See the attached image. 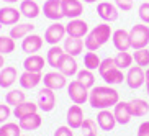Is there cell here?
<instances>
[{
    "label": "cell",
    "mask_w": 149,
    "mask_h": 136,
    "mask_svg": "<svg viewBox=\"0 0 149 136\" xmlns=\"http://www.w3.org/2000/svg\"><path fill=\"white\" fill-rule=\"evenodd\" d=\"M41 12L51 22H59L61 18H64L61 0H46L43 5V8H41Z\"/></svg>",
    "instance_id": "12"
},
{
    "label": "cell",
    "mask_w": 149,
    "mask_h": 136,
    "mask_svg": "<svg viewBox=\"0 0 149 136\" xmlns=\"http://www.w3.org/2000/svg\"><path fill=\"white\" fill-rule=\"evenodd\" d=\"M125 82L128 84V87L136 90V89L143 87V84L146 82V70L141 66H131L126 72V79Z\"/></svg>",
    "instance_id": "6"
},
{
    "label": "cell",
    "mask_w": 149,
    "mask_h": 136,
    "mask_svg": "<svg viewBox=\"0 0 149 136\" xmlns=\"http://www.w3.org/2000/svg\"><path fill=\"white\" fill-rule=\"evenodd\" d=\"M115 5H116L118 10H121V12H130V10L133 8L134 2H133V0H115Z\"/></svg>",
    "instance_id": "42"
},
{
    "label": "cell",
    "mask_w": 149,
    "mask_h": 136,
    "mask_svg": "<svg viewBox=\"0 0 149 136\" xmlns=\"http://www.w3.org/2000/svg\"><path fill=\"white\" fill-rule=\"evenodd\" d=\"M62 48H64L66 54H70V56L75 57V56H79V54H82L85 44H84V40H80V38H70V36H66Z\"/></svg>",
    "instance_id": "23"
},
{
    "label": "cell",
    "mask_w": 149,
    "mask_h": 136,
    "mask_svg": "<svg viewBox=\"0 0 149 136\" xmlns=\"http://www.w3.org/2000/svg\"><path fill=\"white\" fill-rule=\"evenodd\" d=\"M61 5H62V13H64V17L69 18V20L80 18V15L84 13L82 0H61Z\"/></svg>",
    "instance_id": "14"
},
{
    "label": "cell",
    "mask_w": 149,
    "mask_h": 136,
    "mask_svg": "<svg viewBox=\"0 0 149 136\" xmlns=\"http://www.w3.org/2000/svg\"><path fill=\"white\" fill-rule=\"evenodd\" d=\"M92 2H93V3H95V2H98V0H92Z\"/></svg>",
    "instance_id": "49"
},
{
    "label": "cell",
    "mask_w": 149,
    "mask_h": 136,
    "mask_svg": "<svg viewBox=\"0 0 149 136\" xmlns=\"http://www.w3.org/2000/svg\"><path fill=\"white\" fill-rule=\"evenodd\" d=\"M64 56H66L64 48H61L59 44L51 46V48L48 49V53H46V62H48V66H51L53 69H57Z\"/></svg>",
    "instance_id": "24"
},
{
    "label": "cell",
    "mask_w": 149,
    "mask_h": 136,
    "mask_svg": "<svg viewBox=\"0 0 149 136\" xmlns=\"http://www.w3.org/2000/svg\"><path fill=\"white\" fill-rule=\"evenodd\" d=\"M66 25H62L61 22H54L51 23L48 28H46V31H44V41L48 44H51V46H56V44H59L61 41L66 40Z\"/></svg>",
    "instance_id": "5"
},
{
    "label": "cell",
    "mask_w": 149,
    "mask_h": 136,
    "mask_svg": "<svg viewBox=\"0 0 149 136\" xmlns=\"http://www.w3.org/2000/svg\"><path fill=\"white\" fill-rule=\"evenodd\" d=\"M57 70L62 72L66 77H74V75H77V72H79V64H77L74 56L66 54V56L62 57V61H61V64H59V67H57Z\"/></svg>",
    "instance_id": "20"
},
{
    "label": "cell",
    "mask_w": 149,
    "mask_h": 136,
    "mask_svg": "<svg viewBox=\"0 0 149 136\" xmlns=\"http://www.w3.org/2000/svg\"><path fill=\"white\" fill-rule=\"evenodd\" d=\"M111 35H113V31H111L110 23H100V25L93 27L92 30L88 31V35L85 36V40H84L85 49L87 51H97V49H100L107 41H110Z\"/></svg>",
    "instance_id": "2"
},
{
    "label": "cell",
    "mask_w": 149,
    "mask_h": 136,
    "mask_svg": "<svg viewBox=\"0 0 149 136\" xmlns=\"http://www.w3.org/2000/svg\"><path fill=\"white\" fill-rule=\"evenodd\" d=\"M133 59H134L136 66H141V67H149V49H148V48L134 49Z\"/></svg>",
    "instance_id": "36"
},
{
    "label": "cell",
    "mask_w": 149,
    "mask_h": 136,
    "mask_svg": "<svg viewBox=\"0 0 149 136\" xmlns=\"http://www.w3.org/2000/svg\"><path fill=\"white\" fill-rule=\"evenodd\" d=\"M43 84L44 87L51 89V90H61L67 85V77L59 70H51V72H46L43 75Z\"/></svg>",
    "instance_id": "7"
},
{
    "label": "cell",
    "mask_w": 149,
    "mask_h": 136,
    "mask_svg": "<svg viewBox=\"0 0 149 136\" xmlns=\"http://www.w3.org/2000/svg\"><path fill=\"white\" fill-rule=\"evenodd\" d=\"M113 67H116V64H115V57H105V59H102V64L100 67H98V74H105L107 70L113 69Z\"/></svg>",
    "instance_id": "41"
},
{
    "label": "cell",
    "mask_w": 149,
    "mask_h": 136,
    "mask_svg": "<svg viewBox=\"0 0 149 136\" xmlns=\"http://www.w3.org/2000/svg\"><path fill=\"white\" fill-rule=\"evenodd\" d=\"M18 80V70L13 66H5L0 69V87L2 89H10L15 82Z\"/></svg>",
    "instance_id": "21"
},
{
    "label": "cell",
    "mask_w": 149,
    "mask_h": 136,
    "mask_svg": "<svg viewBox=\"0 0 149 136\" xmlns=\"http://www.w3.org/2000/svg\"><path fill=\"white\" fill-rule=\"evenodd\" d=\"M43 43H44V40L40 35L31 33V35H28L26 38L22 40V49H23V53H26V54H36L43 48Z\"/></svg>",
    "instance_id": "15"
},
{
    "label": "cell",
    "mask_w": 149,
    "mask_h": 136,
    "mask_svg": "<svg viewBox=\"0 0 149 136\" xmlns=\"http://www.w3.org/2000/svg\"><path fill=\"white\" fill-rule=\"evenodd\" d=\"M102 64V59L98 57V54L95 51H87L84 54V67L88 70H98Z\"/></svg>",
    "instance_id": "33"
},
{
    "label": "cell",
    "mask_w": 149,
    "mask_h": 136,
    "mask_svg": "<svg viewBox=\"0 0 149 136\" xmlns=\"http://www.w3.org/2000/svg\"><path fill=\"white\" fill-rule=\"evenodd\" d=\"M97 125L103 131H111L118 123L115 120L113 112H110V110H98V113H97Z\"/></svg>",
    "instance_id": "19"
},
{
    "label": "cell",
    "mask_w": 149,
    "mask_h": 136,
    "mask_svg": "<svg viewBox=\"0 0 149 136\" xmlns=\"http://www.w3.org/2000/svg\"><path fill=\"white\" fill-rule=\"evenodd\" d=\"M15 48H17L15 46V40L12 36H5V35L0 36V54L7 56V54L13 53Z\"/></svg>",
    "instance_id": "38"
},
{
    "label": "cell",
    "mask_w": 149,
    "mask_h": 136,
    "mask_svg": "<svg viewBox=\"0 0 149 136\" xmlns=\"http://www.w3.org/2000/svg\"><path fill=\"white\" fill-rule=\"evenodd\" d=\"M120 102V93L111 85H97L90 89L88 93V103L95 110H108Z\"/></svg>",
    "instance_id": "1"
},
{
    "label": "cell",
    "mask_w": 149,
    "mask_h": 136,
    "mask_svg": "<svg viewBox=\"0 0 149 136\" xmlns=\"http://www.w3.org/2000/svg\"><path fill=\"white\" fill-rule=\"evenodd\" d=\"M18 125L22 128L23 131H35L43 125V118H41L40 113H31L25 118H20L18 120Z\"/></svg>",
    "instance_id": "26"
},
{
    "label": "cell",
    "mask_w": 149,
    "mask_h": 136,
    "mask_svg": "<svg viewBox=\"0 0 149 136\" xmlns=\"http://www.w3.org/2000/svg\"><path fill=\"white\" fill-rule=\"evenodd\" d=\"M77 80H79L80 84H82L84 87H87L88 90L90 89L95 87V75H93V70H88V69H80L79 72H77Z\"/></svg>",
    "instance_id": "32"
},
{
    "label": "cell",
    "mask_w": 149,
    "mask_h": 136,
    "mask_svg": "<svg viewBox=\"0 0 149 136\" xmlns=\"http://www.w3.org/2000/svg\"><path fill=\"white\" fill-rule=\"evenodd\" d=\"M2 2H5V3L12 5V3H17V2H20V0H2Z\"/></svg>",
    "instance_id": "47"
},
{
    "label": "cell",
    "mask_w": 149,
    "mask_h": 136,
    "mask_svg": "<svg viewBox=\"0 0 149 136\" xmlns=\"http://www.w3.org/2000/svg\"><path fill=\"white\" fill-rule=\"evenodd\" d=\"M23 102H26V93L23 92V90H18V89H12V90H8L7 92V95H5V103L10 107H17L20 105V103H23Z\"/></svg>",
    "instance_id": "31"
},
{
    "label": "cell",
    "mask_w": 149,
    "mask_h": 136,
    "mask_svg": "<svg viewBox=\"0 0 149 136\" xmlns=\"http://www.w3.org/2000/svg\"><path fill=\"white\" fill-rule=\"evenodd\" d=\"M97 13H98V17L105 23H111V22H116L118 20L120 10L111 2H98V5H97Z\"/></svg>",
    "instance_id": "9"
},
{
    "label": "cell",
    "mask_w": 149,
    "mask_h": 136,
    "mask_svg": "<svg viewBox=\"0 0 149 136\" xmlns=\"http://www.w3.org/2000/svg\"><path fill=\"white\" fill-rule=\"evenodd\" d=\"M35 31V25L33 23H17L13 27H10L8 36H12L13 40H23L28 35H31Z\"/></svg>",
    "instance_id": "27"
},
{
    "label": "cell",
    "mask_w": 149,
    "mask_h": 136,
    "mask_svg": "<svg viewBox=\"0 0 149 136\" xmlns=\"http://www.w3.org/2000/svg\"><path fill=\"white\" fill-rule=\"evenodd\" d=\"M130 38H131V48L141 49L148 48L149 44V27L146 23H136L130 30Z\"/></svg>",
    "instance_id": "3"
},
{
    "label": "cell",
    "mask_w": 149,
    "mask_h": 136,
    "mask_svg": "<svg viewBox=\"0 0 149 136\" xmlns=\"http://www.w3.org/2000/svg\"><path fill=\"white\" fill-rule=\"evenodd\" d=\"M18 82L22 85L23 90H31L40 85V82H43V74L41 72H30V70H25L20 77H18Z\"/></svg>",
    "instance_id": "17"
},
{
    "label": "cell",
    "mask_w": 149,
    "mask_h": 136,
    "mask_svg": "<svg viewBox=\"0 0 149 136\" xmlns=\"http://www.w3.org/2000/svg\"><path fill=\"white\" fill-rule=\"evenodd\" d=\"M38 110H40V107H38V103H33V102H23V103H20V105H17L13 108V116L15 118H25V116H28V115L31 113H38Z\"/></svg>",
    "instance_id": "28"
},
{
    "label": "cell",
    "mask_w": 149,
    "mask_h": 136,
    "mask_svg": "<svg viewBox=\"0 0 149 136\" xmlns=\"http://www.w3.org/2000/svg\"><path fill=\"white\" fill-rule=\"evenodd\" d=\"M3 67H5V56L0 54V69H3Z\"/></svg>",
    "instance_id": "46"
},
{
    "label": "cell",
    "mask_w": 149,
    "mask_h": 136,
    "mask_svg": "<svg viewBox=\"0 0 149 136\" xmlns=\"http://www.w3.org/2000/svg\"><path fill=\"white\" fill-rule=\"evenodd\" d=\"M80 130H82V136H98V125L92 118L84 120Z\"/></svg>",
    "instance_id": "37"
},
{
    "label": "cell",
    "mask_w": 149,
    "mask_h": 136,
    "mask_svg": "<svg viewBox=\"0 0 149 136\" xmlns=\"http://www.w3.org/2000/svg\"><path fill=\"white\" fill-rule=\"evenodd\" d=\"M111 43H113L115 49L118 53H123V51H130L131 49V38H130V31L123 30H115L113 35H111Z\"/></svg>",
    "instance_id": "13"
},
{
    "label": "cell",
    "mask_w": 149,
    "mask_h": 136,
    "mask_svg": "<svg viewBox=\"0 0 149 136\" xmlns=\"http://www.w3.org/2000/svg\"><path fill=\"white\" fill-rule=\"evenodd\" d=\"M130 108H131V115L136 118H143L149 113V103L144 98H133L130 102Z\"/></svg>",
    "instance_id": "29"
},
{
    "label": "cell",
    "mask_w": 149,
    "mask_h": 136,
    "mask_svg": "<svg viewBox=\"0 0 149 136\" xmlns=\"http://www.w3.org/2000/svg\"><path fill=\"white\" fill-rule=\"evenodd\" d=\"M44 64H46V59L40 54H28L23 61L25 70H30V72H43Z\"/></svg>",
    "instance_id": "22"
},
{
    "label": "cell",
    "mask_w": 149,
    "mask_h": 136,
    "mask_svg": "<svg viewBox=\"0 0 149 136\" xmlns=\"http://www.w3.org/2000/svg\"><path fill=\"white\" fill-rule=\"evenodd\" d=\"M84 112L80 108V105H70L69 110H67V115H66V121H67V126H70L72 130H79L84 123Z\"/></svg>",
    "instance_id": "18"
},
{
    "label": "cell",
    "mask_w": 149,
    "mask_h": 136,
    "mask_svg": "<svg viewBox=\"0 0 149 136\" xmlns=\"http://www.w3.org/2000/svg\"><path fill=\"white\" fill-rule=\"evenodd\" d=\"M88 90L87 87H84L79 80H70V84H67V95H69L70 102L75 105H84L85 102H88Z\"/></svg>",
    "instance_id": "4"
},
{
    "label": "cell",
    "mask_w": 149,
    "mask_h": 136,
    "mask_svg": "<svg viewBox=\"0 0 149 136\" xmlns=\"http://www.w3.org/2000/svg\"><path fill=\"white\" fill-rule=\"evenodd\" d=\"M36 103H38L40 110L44 112V113L53 112L54 107H56V93H54V90H51L48 87H43L38 92V102Z\"/></svg>",
    "instance_id": "8"
},
{
    "label": "cell",
    "mask_w": 149,
    "mask_h": 136,
    "mask_svg": "<svg viewBox=\"0 0 149 136\" xmlns=\"http://www.w3.org/2000/svg\"><path fill=\"white\" fill-rule=\"evenodd\" d=\"M113 115H115V120H116L118 125H128L133 118L131 108H130V102L120 100L118 103L113 107Z\"/></svg>",
    "instance_id": "16"
},
{
    "label": "cell",
    "mask_w": 149,
    "mask_h": 136,
    "mask_svg": "<svg viewBox=\"0 0 149 136\" xmlns=\"http://www.w3.org/2000/svg\"><path fill=\"white\" fill-rule=\"evenodd\" d=\"M138 17L143 23L149 25V2H143L138 8Z\"/></svg>",
    "instance_id": "39"
},
{
    "label": "cell",
    "mask_w": 149,
    "mask_h": 136,
    "mask_svg": "<svg viewBox=\"0 0 149 136\" xmlns=\"http://www.w3.org/2000/svg\"><path fill=\"white\" fill-rule=\"evenodd\" d=\"M82 2H85V3H93L92 0H82Z\"/></svg>",
    "instance_id": "48"
},
{
    "label": "cell",
    "mask_w": 149,
    "mask_h": 136,
    "mask_svg": "<svg viewBox=\"0 0 149 136\" xmlns=\"http://www.w3.org/2000/svg\"><path fill=\"white\" fill-rule=\"evenodd\" d=\"M53 136H74V130L70 126H57Z\"/></svg>",
    "instance_id": "43"
},
{
    "label": "cell",
    "mask_w": 149,
    "mask_h": 136,
    "mask_svg": "<svg viewBox=\"0 0 149 136\" xmlns=\"http://www.w3.org/2000/svg\"><path fill=\"white\" fill-rule=\"evenodd\" d=\"M146 90H148V93H149V67L146 69Z\"/></svg>",
    "instance_id": "45"
},
{
    "label": "cell",
    "mask_w": 149,
    "mask_h": 136,
    "mask_svg": "<svg viewBox=\"0 0 149 136\" xmlns=\"http://www.w3.org/2000/svg\"><path fill=\"white\" fill-rule=\"evenodd\" d=\"M20 18H22V12L12 5H5L0 8V25L2 27H13L20 23Z\"/></svg>",
    "instance_id": "10"
},
{
    "label": "cell",
    "mask_w": 149,
    "mask_h": 136,
    "mask_svg": "<svg viewBox=\"0 0 149 136\" xmlns=\"http://www.w3.org/2000/svg\"><path fill=\"white\" fill-rule=\"evenodd\" d=\"M133 54H130L128 51H123V53H118L116 56H115V64H116V67L121 70L125 69H130V67L133 66Z\"/></svg>",
    "instance_id": "34"
},
{
    "label": "cell",
    "mask_w": 149,
    "mask_h": 136,
    "mask_svg": "<svg viewBox=\"0 0 149 136\" xmlns=\"http://www.w3.org/2000/svg\"><path fill=\"white\" fill-rule=\"evenodd\" d=\"M20 12H22V17L28 18V20H33V18L40 17L41 7L36 3L35 0H22L20 2Z\"/></svg>",
    "instance_id": "25"
},
{
    "label": "cell",
    "mask_w": 149,
    "mask_h": 136,
    "mask_svg": "<svg viewBox=\"0 0 149 136\" xmlns=\"http://www.w3.org/2000/svg\"><path fill=\"white\" fill-rule=\"evenodd\" d=\"M136 136H149V121H143L138 128Z\"/></svg>",
    "instance_id": "44"
},
{
    "label": "cell",
    "mask_w": 149,
    "mask_h": 136,
    "mask_svg": "<svg viewBox=\"0 0 149 136\" xmlns=\"http://www.w3.org/2000/svg\"><path fill=\"white\" fill-rule=\"evenodd\" d=\"M13 115V110L10 108V105L7 103H0V125L8 121V118Z\"/></svg>",
    "instance_id": "40"
},
{
    "label": "cell",
    "mask_w": 149,
    "mask_h": 136,
    "mask_svg": "<svg viewBox=\"0 0 149 136\" xmlns=\"http://www.w3.org/2000/svg\"><path fill=\"white\" fill-rule=\"evenodd\" d=\"M100 77L107 82V85H118V84H123V80L126 79V75L123 74V70L118 69V67L107 70L105 74H102Z\"/></svg>",
    "instance_id": "30"
},
{
    "label": "cell",
    "mask_w": 149,
    "mask_h": 136,
    "mask_svg": "<svg viewBox=\"0 0 149 136\" xmlns=\"http://www.w3.org/2000/svg\"><path fill=\"white\" fill-rule=\"evenodd\" d=\"M0 136H22V128L18 123L7 121L0 125Z\"/></svg>",
    "instance_id": "35"
},
{
    "label": "cell",
    "mask_w": 149,
    "mask_h": 136,
    "mask_svg": "<svg viewBox=\"0 0 149 136\" xmlns=\"http://www.w3.org/2000/svg\"><path fill=\"white\" fill-rule=\"evenodd\" d=\"M88 25L87 22H84L80 18H74V20H69V23L66 25V33L70 38H85L88 35Z\"/></svg>",
    "instance_id": "11"
}]
</instances>
